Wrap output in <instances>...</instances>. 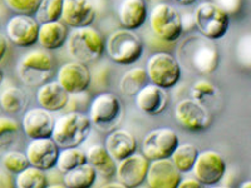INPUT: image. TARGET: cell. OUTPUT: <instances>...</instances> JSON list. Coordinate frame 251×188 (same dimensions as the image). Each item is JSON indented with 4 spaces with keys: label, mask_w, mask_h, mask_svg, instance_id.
<instances>
[{
    "label": "cell",
    "mask_w": 251,
    "mask_h": 188,
    "mask_svg": "<svg viewBox=\"0 0 251 188\" xmlns=\"http://www.w3.org/2000/svg\"><path fill=\"white\" fill-rule=\"evenodd\" d=\"M67 49L75 60L82 63L100 59L106 50L104 38L92 26L73 28L67 39Z\"/></svg>",
    "instance_id": "3957f363"
},
{
    "label": "cell",
    "mask_w": 251,
    "mask_h": 188,
    "mask_svg": "<svg viewBox=\"0 0 251 188\" xmlns=\"http://www.w3.org/2000/svg\"><path fill=\"white\" fill-rule=\"evenodd\" d=\"M202 187V183L195 177H188L186 180H181L177 188H200Z\"/></svg>",
    "instance_id": "f35d334b"
},
{
    "label": "cell",
    "mask_w": 251,
    "mask_h": 188,
    "mask_svg": "<svg viewBox=\"0 0 251 188\" xmlns=\"http://www.w3.org/2000/svg\"><path fill=\"white\" fill-rule=\"evenodd\" d=\"M17 71L25 86L40 87L54 73V60L46 49L31 50L20 58Z\"/></svg>",
    "instance_id": "277c9868"
},
{
    "label": "cell",
    "mask_w": 251,
    "mask_h": 188,
    "mask_svg": "<svg viewBox=\"0 0 251 188\" xmlns=\"http://www.w3.org/2000/svg\"><path fill=\"white\" fill-rule=\"evenodd\" d=\"M60 148L51 137L31 140L26 147V157L30 165L43 171H50L57 167Z\"/></svg>",
    "instance_id": "9a60e30c"
},
{
    "label": "cell",
    "mask_w": 251,
    "mask_h": 188,
    "mask_svg": "<svg viewBox=\"0 0 251 188\" xmlns=\"http://www.w3.org/2000/svg\"><path fill=\"white\" fill-rule=\"evenodd\" d=\"M68 35V28L62 20L48 22L39 25L38 43L46 50H57L67 44Z\"/></svg>",
    "instance_id": "cb8c5ba5"
},
{
    "label": "cell",
    "mask_w": 251,
    "mask_h": 188,
    "mask_svg": "<svg viewBox=\"0 0 251 188\" xmlns=\"http://www.w3.org/2000/svg\"><path fill=\"white\" fill-rule=\"evenodd\" d=\"M191 172L202 186L216 185L225 176L226 162L219 152L203 151L197 156Z\"/></svg>",
    "instance_id": "7c38bea8"
},
{
    "label": "cell",
    "mask_w": 251,
    "mask_h": 188,
    "mask_svg": "<svg viewBox=\"0 0 251 188\" xmlns=\"http://www.w3.org/2000/svg\"><path fill=\"white\" fill-rule=\"evenodd\" d=\"M143 49L142 39L133 30L125 28L113 31L106 42L107 54L120 66H129L140 60Z\"/></svg>",
    "instance_id": "5b68a950"
},
{
    "label": "cell",
    "mask_w": 251,
    "mask_h": 188,
    "mask_svg": "<svg viewBox=\"0 0 251 188\" xmlns=\"http://www.w3.org/2000/svg\"><path fill=\"white\" fill-rule=\"evenodd\" d=\"M146 71L150 82L163 89L172 88L181 79L180 62L166 51L152 54L146 64Z\"/></svg>",
    "instance_id": "9c48e42d"
},
{
    "label": "cell",
    "mask_w": 251,
    "mask_h": 188,
    "mask_svg": "<svg viewBox=\"0 0 251 188\" xmlns=\"http://www.w3.org/2000/svg\"><path fill=\"white\" fill-rule=\"evenodd\" d=\"M191 98L202 104L205 108L210 111V108H215L219 106L220 103V91L216 86H214L211 82L205 79L196 80L192 84L191 91Z\"/></svg>",
    "instance_id": "484cf974"
},
{
    "label": "cell",
    "mask_w": 251,
    "mask_h": 188,
    "mask_svg": "<svg viewBox=\"0 0 251 188\" xmlns=\"http://www.w3.org/2000/svg\"><path fill=\"white\" fill-rule=\"evenodd\" d=\"M134 100L141 112L149 116H157L162 113L169 104V95L166 93V89L153 83H149L136 94Z\"/></svg>",
    "instance_id": "ffe728a7"
},
{
    "label": "cell",
    "mask_w": 251,
    "mask_h": 188,
    "mask_svg": "<svg viewBox=\"0 0 251 188\" xmlns=\"http://www.w3.org/2000/svg\"><path fill=\"white\" fill-rule=\"evenodd\" d=\"M195 28L211 40L221 39L227 33L230 15L214 1H202L194 12Z\"/></svg>",
    "instance_id": "ba28073f"
},
{
    "label": "cell",
    "mask_w": 251,
    "mask_h": 188,
    "mask_svg": "<svg viewBox=\"0 0 251 188\" xmlns=\"http://www.w3.org/2000/svg\"><path fill=\"white\" fill-rule=\"evenodd\" d=\"M26 106H28V95L18 87H9L0 94V107L6 113H19Z\"/></svg>",
    "instance_id": "f546056e"
},
{
    "label": "cell",
    "mask_w": 251,
    "mask_h": 188,
    "mask_svg": "<svg viewBox=\"0 0 251 188\" xmlns=\"http://www.w3.org/2000/svg\"><path fill=\"white\" fill-rule=\"evenodd\" d=\"M178 57L183 66L201 74H211L219 66V50L214 40L202 34L188 37L178 48ZM180 63V64H181Z\"/></svg>",
    "instance_id": "6da1fadb"
},
{
    "label": "cell",
    "mask_w": 251,
    "mask_h": 188,
    "mask_svg": "<svg viewBox=\"0 0 251 188\" xmlns=\"http://www.w3.org/2000/svg\"><path fill=\"white\" fill-rule=\"evenodd\" d=\"M39 25L31 15L15 14L6 24V37L17 47L28 48L38 43Z\"/></svg>",
    "instance_id": "5bb4252c"
},
{
    "label": "cell",
    "mask_w": 251,
    "mask_h": 188,
    "mask_svg": "<svg viewBox=\"0 0 251 188\" xmlns=\"http://www.w3.org/2000/svg\"><path fill=\"white\" fill-rule=\"evenodd\" d=\"M150 162L142 153H133L117 162L116 177L126 187H138L146 181Z\"/></svg>",
    "instance_id": "2e32d148"
},
{
    "label": "cell",
    "mask_w": 251,
    "mask_h": 188,
    "mask_svg": "<svg viewBox=\"0 0 251 188\" xmlns=\"http://www.w3.org/2000/svg\"><path fill=\"white\" fill-rule=\"evenodd\" d=\"M57 80L69 94H80L89 88L92 74L86 63L68 62L64 63L57 73Z\"/></svg>",
    "instance_id": "4fadbf2b"
},
{
    "label": "cell",
    "mask_w": 251,
    "mask_h": 188,
    "mask_svg": "<svg viewBox=\"0 0 251 188\" xmlns=\"http://www.w3.org/2000/svg\"><path fill=\"white\" fill-rule=\"evenodd\" d=\"M19 138V124L13 118L0 116V152L12 148Z\"/></svg>",
    "instance_id": "d6a6232c"
},
{
    "label": "cell",
    "mask_w": 251,
    "mask_h": 188,
    "mask_svg": "<svg viewBox=\"0 0 251 188\" xmlns=\"http://www.w3.org/2000/svg\"><path fill=\"white\" fill-rule=\"evenodd\" d=\"M220 8L225 10L228 15H235L243 8V0H214Z\"/></svg>",
    "instance_id": "74e56055"
},
{
    "label": "cell",
    "mask_w": 251,
    "mask_h": 188,
    "mask_svg": "<svg viewBox=\"0 0 251 188\" xmlns=\"http://www.w3.org/2000/svg\"><path fill=\"white\" fill-rule=\"evenodd\" d=\"M123 104L113 93L104 92L93 98L89 106V119L100 131L111 132L120 125L123 119Z\"/></svg>",
    "instance_id": "8992f818"
},
{
    "label": "cell",
    "mask_w": 251,
    "mask_h": 188,
    "mask_svg": "<svg viewBox=\"0 0 251 188\" xmlns=\"http://www.w3.org/2000/svg\"><path fill=\"white\" fill-rule=\"evenodd\" d=\"M14 186H15V181L13 180L12 176L9 174V172L0 171V187L10 188V187H14Z\"/></svg>",
    "instance_id": "ab89813d"
},
{
    "label": "cell",
    "mask_w": 251,
    "mask_h": 188,
    "mask_svg": "<svg viewBox=\"0 0 251 188\" xmlns=\"http://www.w3.org/2000/svg\"><path fill=\"white\" fill-rule=\"evenodd\" d=\"M55 119L51 112L44 108H33L25 112L22 119V128L30 140L51 137Z\"/></svg>",
    "instance_id": "ac0fdd59"
},
{
    "label": "cell",
    "mask_w": 251,
    "mask_h": 188,
    "mask_svg": "<svg viewBox=\"0 0 251 188\" xmlns=\"http://www.w3.org/2000/svg\"><path fill=\"white\" fill-rule=\"evenodd\" d=\"M240 187H241V188H251V181H245V182H243L241 185H240Z\"/></svg>",
    "instance_id": "f6af8a7d"
},
{
    "label": "cell",
    "mask_w": 251,
    "mask_h": 188,
    "mask_svg": "<svg viewBox=\"0 0 251 188\" xmlns=\"http://www.w3.org/2000/svg\"><path fill=\"white\" fill-rule=\"evenodd\" d=\"M87 162L96 169L98 176L103 178H112L116 176L117 161L108 153L106 145L94 144L91 145L86 152Z\"/></svg>",
    "instance_id": "d4e9b609"
},
{
    "label": "cell",
    "mask_w": 251,
    "mask_h": 188,
    "mask_svg": "<svg viewBox=\"0 0 251 188\" xmlns=\"http://www.w3.org/2000/svg\"><path fill=\"white\" fill-rule=\"evenodd\" d=\"M149 22L154 37L165 43H175L183 33L180 12L170 4H156L150 12Z\"/></svg>",
    "instance_id": "52a82bcc"
},
{
    "label": "cell",
    "mask_w": 251,
    "mask_h": 188,
    "mask_svg": "<svg viewBox=\"0 0 251 188\" xmlns=\"http://www.w3.org/2000/svg\"><path fill=\"white\" fill-rule=\"evenodd\" d=\"M174 114L176 122L183 129L191 132L205 131L212 123L210 111L192 98H186L177 103Z\"/></svg>",
    "instance_id": "8fae6325"
},
{
    "label": "cell",
    "mask_w": 251,
    "mask_h": 188,
    "mask_svg": "<svg viewBox=\"0 0 251 188\" xmlns=\"http://www.w3.org/2000/svg\"><path fill=\"white\" fill-rule=\"evenodd\" d=\"M106 148L114 160L121 161L126 157L136 153L137 140L131 132L126 129H113L106 140Z\"/></svg>",
    "instance_id": "603a6c76"
},
{
    "label": "cell",
    "mask_w": 251,
    "mask_h": 188,
    "mask_svg": "<svg viewBox=\"0 0 251 188\" xmlns=\"http://www.w3.org/2000/svg\"><path fill=\"white\" fill-rule=\"evenodd\" d=\"M175 3L180 4V5H191V4L196 3L197 0H174Z\"/></svg>",
    "instance_id": "7bdbcfd3"
},
{
    "label": "cell",
    "mask_w": 251,
    "mask_h": 188,
    "mask_svg": "<svg viewBox=\"0 0 251 188\" xmlns=\"http://www.w3.org/2000/svg\"><path fill=\"white\" fill-rule=\"evenodd\" d=\"M103 187H118V188H123L126 187L123 183H121L120 181H117V182H112V183H107V185H104Z\"/></svg>",
    "instance_id": "ee69618b"
},
{
    "label": "cell",
    "mask_w": 251,
    "mask_h": 188,
    "mask_svg": "<svg viewBox=\"0 0 251 188\" xmlns=\"http://www.w3.org/2000/svg\"><path fill=\"white\" fill-rule=\"evenodd\" d=\"M3 80H4V71H3V69L0 68V84L3 83Z\"/></svg>",
    "instance_id": "bcb514c9"
},
{
    "label": "cell",
    "mask_w": 251,
    "mask_h": 188,
    "mask_svg": "<svg viewBox=\"0 0 251 188\" xmlns=\"http://www.w3.org/2000/svg\"><path fill=\"white\" fill-rule=\"evenodd\" d=\"M96 8L91 0H64L62 22L71 28L89 26L96 19Z\"/></svg>",
    "instance_id": "d6986e66"
},
{
    "label": "cell",
    "mask_w": 251,
    "mask_h": 188,
    "mask_svg": "<svg viewBox=\"0 0 251 188\" xmlns=\"http://www.w3.org/2000/svg\"><path fill=\"white\" fill-rule=\"evenodd\" d=\"M64 0H42L35 12V19L39 24L62 19Z\"/></svg>",
    "instance_id": "836d02e7"
},
{
    "label": "cell",
    "mask_w": 251,
    "mask_h": 188,
    "mask_svg": "<svg viewBox=\"0 0 251 188\" xmlns=\"http://www.w3.org/2000/svg\"><path fill=\"white\" fill-rule=\"evenodd\" d=\"M91 128L92 122L86 114L75 111L68 112L55 120L51 138L60 149L79 147L88 138Z\"/></svg>",
    "instance_id": "7a4b0ae2"
},
{
    "label": "cell",
    "mask_w": 251,
    "mask_h": 188,
    "mask_svg": "<svg viewBox=\"0 0 251 188\" xmlns=\"http://www.w3.org/2000/svg\"><path fill=\"white\" fill-rule=\"evenodd\" d=\"M235 59L243 68L251 69V33L243 34L235 44Z\"/></svg>",
    "instance_id": "d590c367"
},
{
    "label": "cell",
    "mask_w": 251,
    "mask_h": 188,
    "mask_svg": "<svg viewBox=\"0 0 251 188\" xmlns=\"http://www.w3.org/2000/svg\"><path fill=\"white\" fill-rule=\"evenodd\" d=\"M87 163V154L78 147H71V148H62L59 152V157L57 161L58 171L63 174L66 172L77 168L79 165Z\"/></svg>",
    "instance_id": "1f68e13d"
},
{
    "label": "cell",
    "mask_w": 251,
    "mask_h": 188,
    "mask_svg": "<svg viewBox=\"0 0 251 188\" xmlns=\"http://www.w3.org/2000/svg\"><path fill=\"white\" fill-rule=\"evenodd\" d=\"M150 79L146 68L136 67L127 70L120 80V89L127 97H136V94L149 84Z\"/></svg>",
    "instance_id": "83f0119b"
},
{
    "label": "cell",
    "mask_w": 251,
    "mask_h": 188,
    "mask_svg": "<svg viewBox=\"0 0 251 188\" xmlns=\"http://www.w3.org/2000/svg\"><path fill=\"white\" fill-rule=\"evenodd\" d=\"M181 174L171 158H161L150 162L146 182L151 188H177L182 180Z\"/></svg>",
    "instance_id": "e0dca14e"
},
{
    "label": "cell",
    "mask_w": 251,
    "mask_h": 188,
    "mask_svg": "<svg viewBox=\"0 0 251 188\" xmlns=\"http://www.w3.org/2000/svg\"><path fill=\"white\" fill-rule=\"evenodd\" d=\"M69 99L71 94L60 86L58 80L44 83L37 91V100L39 106L51 113L66 108Z\"/></svg>",
    "instance_id": "44dd1931"
},
{
    "label": "cell",
    "mask_w": 251,
    "mask_h": 188,
    "mask_svg": "<svg viewBox=\"0 0 251 188\" xmlns=\"http://www.w3.org/2000/svg\"><path fill=\"white\" fill-rule=\"evenodd\" d=\"M9 49V39L4 34L0 33V62L4 59Z\"/></svg>",
    "instance_id": "b9f144b4"
},
{
    "label": "cell",
    "mask_w": 251,
    "mask_h": 188,
    "mask_svg": "<svg viewBox=\"0 0 251 188\" xmlns=\"http://www.w3.org/2000/svg\"><path fill=\"white\" fill-rule=\"evenodd\" d=\"M182 18V26L183 31L191 30L192 28H195V20H194V14H190V13H186V14H181Z\"/></svg>",
    "instance_id": "60d3db41"
},
{
    "label": "cell",
    "mask_w": 251,
    "mask_h": 188,
    "mask_svg": "<svg viewBox=\"0 0 251 188\" xmlns=\"http://www.w3.org/2000/svg\"><path fill=\"white\" fill-rule=\"evenodd\" d=\"M149 19V9L145 0H122L118 6V20L125 29L136 30Z\"/></svg>",
    "instance_id": "7402d4cb"
},
{
    "label": "cell",
    "mask_w": 251,
    "mask_h": 188,
    "mask_svg": "<svg viewBox=\"0 0 251 188\" xmlns=\"http://www.w3.org/2000/svg\"><path fill=\"white\" fill-rule=\"evenodd\" d=\"M97 176L96 169L87 162L77 168L66 172L63 176V183L69 188H88L94 185Z\"/></svg>",
    "instance_id": "4316f807"
},
{
    "label": "cell",
    "mask_w": 251,
    "mask_h": 188,
    "mask_svg": "<svg viewBox=\"0 0 251 188\" xmlns=\"http://www.w3.org/2000/svg\"><path fill=\"white\" fill-rule=\"evenodd\" d=\"M10 10L17 14L34 15L42 0H4Z\"/></svg>",
    "instance_id": "8d00e7d4"
},
{
    "label": "cell",
    "mask_w": 251,
    "mask_h": 188,
    "mask_svg": "<svg viewBox=\"0 0 251 188\" xmlns=\"http://www.w3.org/2000/svg\"><path fill=\"white\" fill-rule=\"evenodd\" d=\"M178 144L180 140L174 129L157 128L146 134L141 144V152L150 161L170 158Z\"/></svg>",
    "instance_id": "30bf717a"
},
{
    "label": "cell",
    "mask_w": 251,
    "mask_h": 188,
    "mask_svg": "<svg viewBox=\"0 0 251 188\" xmlns=\"http://www.w3.org/2000/svg\"><path fill=\"white\" fill-rule=\"evenodd\" d=\"M15 186L18 188H43L48 187V178L46 171L34 165H29L24 171L17 174Z\"/></svg>",
    "instance_id": "4dcf8cb0"
},
{
    "label": "cell",
    "mask_w": 251,
    "mask_h": 188,
    "mask_svg": "<svg viewBox=\"0 0 251 188\" xmlns=\"http://www.w3.org/2000/svg\"><path fill=\"white\" fill-rule=\"evenodd\" d=\"M1 162H3V165L5 167V171H8L9 173L12 174L20 173L26 167L30 165L26 154L22 153L19 151H6L4 153Z\"/></svg>",
    "instance_id": "e575fe53"
},
{
    "label": "cell",
    "mask_w": 251,
    "mask_h": 188,
    "mask_svg": "<svg viewBox=\"0 0 251 188\" xmlns=\"http://www.w3.org/2000/svg\"><path fill=\"white\" fill-rule=\"evenodd\" d=\"M199 153L200 152L196 145L191 144V143H183V144L177 145L170 158L181 173H187V172L192 171V167L196 162Z\"/></svg>",
    "instance_id": "f1b7e54d"
}]
</instances>
